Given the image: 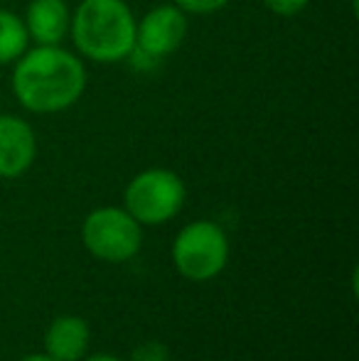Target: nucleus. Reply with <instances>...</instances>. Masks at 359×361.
<instances>
[{
	"instance_id": "nucleus-14",
	"label": "nucleus",
	"mask_w": 359,
	"mask_h": 361,
	"mask_svg": "<svg viewBox=\"0 0 359 361\" xmlns=\"http://www.w3.org/2000/svg\"><path fill=\"white\" fill-rule=\"evenodd\" d=\"M84 361H123V359L114 357V354H94V357H87Z\"/></svg>"
},
{
	"instance_id": "nucleus-13",
	"label": "nucleus",
	"mask_w": 359,
	"mask_h": 361,
	"mask_svg": "<svg viewBox=\"0 0 359 361\" xmlns=\"http://www.w3.org/2000/svg\"><path fill=\"white\" fill-rule=\"evenodd\" d=\"M310 0H264V5L271 10L273 15H281V18H293V15H300L308 8Z\"/></svg>"
},
{
	"instance_id": "nucleus-2",
	"label": "nucleus",
	"mask_w": 359,
	"mask_h": 361,
	"mask_svg": "<svg viewBox=\"0 0 359 361\" xmlns=\"http://www.w3.org/2000/svg\"><path fill=\"white\" fill-rule=\"evenodd\" d=\"M135 15L126 0H82L69 23V35L82 57L99 64L128 59L135 47Z\"/></svg>"
},
{
	"instance_id": "nucleus-8",
	"label": "nucleus",
	"mask_w": 359,
	"mask_h": 361,
	"mask_svg": "<svg viewBox=\"0 0 359 361\" xmlns=\"http://www.w3.org/2000/svg\"><path fill=\"white\" fill-rule=\"evenodd\" d=\"M23 23L35 44H62L69 35L72 13L64 0H32Z\"/></svg>"
},
{
	"instance_id": "nucleus-6",
	"label": "nucleus",
	"mask_w": 359,
	"mask_h": 361,
	"mask_svg": "<svg viewBox=\"0 0 359 361\" xmlns=\"http://www.w3.org/2000/svg\"><path fill=\"white\" fill-rule=\"evenodd\" d=\"M187 35V13H182L178 5L165 3L155 5L153 10L143 15V20L135 23V47L138 52L153 57L155 62L168 54H173L175 49H180V44L185 42Z\"/></svg>"
},
{
	"instance_id": "nucleus-3",
	"label": "nucleus",
	"mask_w": 359,
	"mask_h": 361,
	"mask_svg": "<svg viewBox=\"0 0 359 361\" xmlns=\"http://www.w3.org/2000/svg\"><path fill=\"white\" fill-rule=\"evenodd\" d=\"M229 261V238L214 221H192L175 236L173 263L187 281H212Z\"/></svg>"
},
{
	"instance_id": "nucleus-12",
	"label": "nucleus",
	"mask_w": 359,
	"mask_h": 361,
	"mask_svg": "<svg viewBox=\"0 0 359 361\" xmlns=\"http://www.w3.org/2000/svg\"><path fill=\"white\" fill-rule=\"evenodd\" d=\"M130 361H170V354L163 342H145L135 347V352L130 354Z\"/></svg>"
},
{
	"instance_id": "nucleus-9",
	"label": "nucleus",
	"mask_w": 359,
	"mask_h": 361,
	"mask_svg": "<svg viewBox=\"0 0 359 361\" xmlns=\"http://www.w3.org/2000/svg\"><path fill=\"white\" fill-rule=\"evenodd\" d=\"M89 339L87 319L62 314L49 324L44 334V349H47V357L54 361H82L89 349Z\"/></svg>"
},
{
	"instance_id": "nucleus-4",
	"label": "nucleus",
	"mask_w": 359,
	"mask_h": 361,
	"mask_svg": "<svg viewBox=\"0 0 359 361\" xmlns=\"http://www.w3.org/2000/svg\"><path fill=\"white\" fill-rule=\"evenodd\" d=\"M126 212L140 226L170 221L185 204V182L173 170L153 167L135 175L126 187Z\"/></svg>"
},
{
	"instance_id": "nucleus-7",
	"label": "nucleus",
	"mask_w": 359,
	"mask_h": 361,
	"mask_svg": "<svg viewBox=\"0 0 359 361\" xmlns=\"http://www.w3.org/2000/svg\"><path fill=\"white\" fill-rule=\"evenodd\" d=\"M37 138L32 126L20 116L0 114V177L15 180L32 167Z\"/></svg>"
},
{
	"instance_id": "nucleus-10",
	"label": "nucleus",
	"mask_w": 359,
	"mask_h": 361,
	"mask_svg": "<svg viewBox=\"0 0 359 361\" xmlns=\"http://www.w3.org/2000/svg\"><path fill=\"white\" fill-rule=\"evenodd\" d=\"M28 44L30 37L23 18H18L10 10H0V67L18 62L28 49Z\"/></svg>"
},
{
	"instance_id": "nucleus-11",
	"label": "nucleus",
	"mask_w": 359,
	"mask_h": 361,
	"mask_svg": "<svg viewBox=\"0 0 359 361\" xmlns=\"http://www.w3.org/2000/svg\"><path fill=\"white\" fill-rule=\"evenodd\" d=\"M231 0H173V5H178L182 13H192V15H209L217 10L226 8Z\"/></svg>"
},
{
	"instance_id": "nucleus-15",
	"label": "nucleus",
	"mask_w": 359,
	"mask_h": 361,
	"mask_svg": "<svg viewBox=\"0 0 359 361\" xmlns=\"http://www.w3.org/2000/svg\"><path fill=\"white\" fill-rule=\"evenodd\" d=\"M20 361H54V359L47 357V354H30V357H23Z\"/></svg>"
},
{
	"instance_id": "nucleus-5",
	"label": "nucleus",
	"mask_w": 359,
	"mask_h": 361,
	"mask_svg": "<svg viewBox=\"0 0 359 361\" xmlns=\"http://www.w3.org/2000/svg\"><path fill=\"white\" fill-rule=\"evenodd\" d=\"M82 238L91 256L109 263H123L140 251L143 228L126 209L101 207L84 219Z\"/></svg>"
},
{
	"instance_id": "nucleus-1",
	"label": "nucleus",
	"mask_w": 359,
	"mask_h": 361,
	"mask_svg": "<svg viewBox=\"0 0 359 361\" xmlns=\"http://www.w3.org/2000/svg\"><path fill=\"white\" fill-rule=\"evenodd\" d=\"M87 69L77 54L62 44H37L25 49L13 69V94L30 114H59L82 99Z\"/></svg>"
}]
</instances>
